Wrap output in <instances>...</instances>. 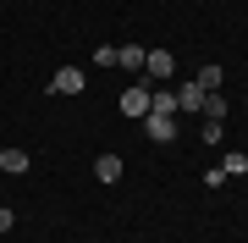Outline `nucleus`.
Returning <instances> with one entry per match:
<instances>
[{"instance_id": "obj_1", "label": "nucleus", "mask_w": 248, "mask_h": 243, "mask_svg": "<svg viewBox=\"0 0 248 243\" xmlns=\"http://www.w3.org/2000/svg\"><path fill=\"white\" fill-rule=\"evenodd\" d=\"M122 116H133V122L149 116V83H133V89L122 94Z\"/></svg>"}, {"instance_id": "obj_2", "label": "nucleus", "mask_w": 248, "mask_h": 243, "mask_svg": "<svg viewBox=\"0 0 248 243\" xmlns=\"http://www.w3.org/2000/svg\"><path fill=\"white\" fill-rule=\"evenodd\" d=\"M171 66H177V61H171V50H149V55H143V83L171 78Z\"/></svg>"}, {"instance_id": "obj_3", "label": "nucleus", "mask_w": 248, "mask_h": 243, "mask_svg": "<svg viewBox=\"0 0 248 243\" xmlns=\"http://www.w3.org/2000/svg\"><path fill=\"white\" fill-rule=\"evenodd\" d=\"M83 83H89V78H83V66H61V72L50 78V89H55V94H83Z\"/></svg>"}, {"instance_id": "obj_4", "label": "nucleus", "mask_w": 248, "mask_h": 243, "mask_svg": "<svg viewBox=\"0 0 248 243\" xmlns=\"http://www.w3.org/2000/svg\"><path fill=\"white\" fill-rule=\"evenodd\" d=\"M143 127H149V138H155V144H171V138H177V122H171V116H160V111H149V116H143Z\"/></svg>"}, {"instance_id": "obj_5", "label": "nucleus", "mask_w": 248, "mask_h": 243, "mask_svg": "<svg viewBox=\"0 0 248 243\" xmlns=\"http://www.w3.org/2000/svg\"><path fill=\"white\" fill-rule=\"evenodd\" d=\"M177 111H204V89H199L193 78H187L182 89H177Z\"/></svg>"}, {"instance_id": "obj_6", "label": "nucleus", "mask_w": 248, "mask_h": 243, "mask_svg": "<svg viewBox=\"0 0 248 243\" xmlns=\"http://www.w3.org/2000/svg\"><path fill=\"white\" fill-rule=\"evenodd\" d=\"M122 166H127L122 155H99V161H94V177H99V182H116V177H122Z\"/></svg>"}, {"instance_id": "obj_7", "label": "nucleus", "mask_w": 248, "mask_h": 243, "mask_svg": "<svg viewBox=\"0 0 248 243\" xmlns=\"http://www.w3.org/2000/svg\"><path fill=\"white\" fill-rule=\"evenodd\" d=\"M0 171L22 177V171H28V149H0Z\"/></svg>"}, {"instance_id": "obj_8", "label": "nucleus", "mask_w": 248, "mask_h": 243, "mask_svg": "<svg viewBox=\"0 0 248 243\" xmlns=\"http://www.w3.org/2000/svg\"><path fill=\"white\" fill-rule=\"evenodd\" d=\"M143 55H149V50L127 45V50H116V66H127V72H143Z\"/></svg>"}, {"instance_id": "obj_9", "label": "nucleus", "mask_w": 248, "mask_h": 243, "mask_svg": "<svg viewBox=\"0 0 248 243\" xmlns=\"http://www.w3.org/2000/svg\"><path fill=\"white\" fill-rule=\"evenodd\" d=\"M199 116H210V122H226V99L221 94H204V111Z\"/></svg>"}, {"instance_id": "obj_10", "label": "nucleus", "mask_w": 248, "mask_h": 243, "mask_svg": "<svg viewBox=\"0 0 248 243\" xmlns=\"http://www.w3.org/2000/svg\"><path fill=\"white\" fill-rule=\"evenodd\" d=\"M193 83H199L204 94H221V66H204V72H199Z\"/></svg>"}, {"instance_id": "obj_11", "label": "nucleus", "mask_w": 248, "mask_h": 243, "mask_svg": "<svg viewBox=\"0 0 248 243\" xmlns=\"http://www.w3.org/2000/svg\"><path fill=\"white\" fill-rule=\"evenodd\" d=\"M149 111H160V116H177V94H166V89L149 94Z\"/></svg>"}, {"instance_id": "obj_12", "label": "nucleus", "mask_w": 248, "mask_h": 243, "mask_svg": "<svg viewBox=\"0 0 248 243\" xmlns=\"http://www.w3.org/2000/svg\"><path fill=\"white\" fill-rule=\"evenodd\" d=\"M221 171H226V177H243V171H248V155H243V149H232L226 161H221Z\"/></svg>"}, {"instance_id": "obj_13", "label": "nucleus", "mask_w": 248, "mask_h": 243, "mask_svg": "<svg viewBox=\"0 0 248 243\" xmlns=\"http://www.w3.org/2000/svg\"><path fill=\"white\" fill-rule=\"evenodd\" d=\"M94 66H116V45H99L94 50Z\"/></svg>"}, {"instance_id": "obj_14", "label": "nucleus", "mask_w": 248, "mask_h": 243, "mask_svg": "<svg viewBox=\"0 0 248 243\" xmlns=\"http://www.w3.org/2000/svg\"><path fill=\"white\" fill-rule=\"evenodd\" d=\"M11 221H17V216H11L6 205H0V232H11Z\"/></svg>"}]
</instances>
